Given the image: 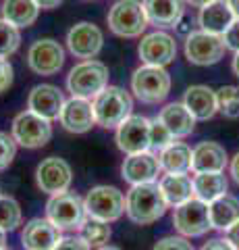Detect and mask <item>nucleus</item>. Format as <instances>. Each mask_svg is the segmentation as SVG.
Masks as SVG:
<instances>
[{"mask_svg": "<svg viewBox=\"0 0 239 250\" xmlns=\"http://www.w3.org/2000/svg\"><path fill=\"white\" fill-rule=\"evenodd\" d=\"M13 65L6 59H0V94L6 92L13 85Z\"/></svg>", "mask_w": 239, "mask_h": 250, "instance_id": "58836bf2", "label": "nucleus"}, {"mask_svg": "<svg viewBox=\"0 0 239 250\" xmlns=\"http://www.w3.org/2000/svg\"><path fill=\"white\" fill-rule=\"evenodd\" d=\"M98 250H121L119 246H109V244H106V246H102V248H98Z\"/></svg>", "mask_w": 239, "mask_h": 250, "instance_id": "09e8293b", "label": "nucleus"}, {"mask_svg": "<svg viewBox=\"0 0 239 250\" xmlns=\"http://www.w3.org/2000/svg\"><path fill=\"white\" fill-rule=\"evenodd\" d=\"M104 46V34L98 25L90 21H81L69 29L67 34V48L75 59L92 61L96 59Z\"/></svg>", "mask_w": 239, "mask_h": 250, "instance_id": "ddd939ff", "label": "nucleus"}, {"mask_svg": "<svg viewBox=\"0 0 239 250\" xmlns=\"http://www.w3.org/2000/svg\"><path fill=\"white\" fill-rule=\"evenodd\" d=\"M58 123L69 134H88L96 125V115H94L92 100L71 96L58 115Z\"/></svg>", "mask_w": 239, "mask_h": 250, "instance_id": "f3484780", "label": "nucleus"}, {"mask_svg": "<svg viewBox=\"0 0 239 250\" xmlns=\"http://www.w3.org/2000/svg\"><path fill=\"white\" fill-rule=\"evenodd\" d=\"M65 65V48L52 38L36 40L27 50V67L36 75H56Z\"/></svg>", "mask_w": 239, "mask_h": 250, "instance_id": "f8f14e48", "label": "nucleus"}, {"mask_svg": "<svg viewBox=\"0 0 239 250\" xmlns=\"http://www.w3.org/2000/svg\"><path fill=\"white\" fill-rule=\"evenodd\" d=\"M117 146L121 152L135 154L150 150V119L142 115H131L117 127Z\"/></svg>", "mask_w": 239, "mask_h": 250, "instance_id": "4468645a", "label": "nucleus"}, {"mask_svg": "<svg viewBox=\"0 0 239 250\" xmlns=\"http://www.w3.org/2000/svg\"><path fill=\"white\" fill-rule=\"evenodd\" d=\"M11 136L15 138L17 146L34 150V148H42L50 142L52 125L48 119H44L40 115H36L32 111H23L13 119Z\"/></svg>", "mask_w": 239, "mask_h": 250, "instance_id": "6e6552de", "label": "nucleus"}, {"mask_svg": "<svg viewBox=\"0 0 239 250\" xmlns=\"http://www.w3.org/2000/svg\"><path fill=\"white\" fill-rule=\"evenodd\" d=\"M109 88V67L100 61H81L67 75V90L75 98L94 100Z\"/></svg>", "mask_w": 239, "mask_h": 250, "instance_id": "f03ea898", "label": "nucleus"}, {"mask_svg": "<svg viewBox=\"0 0 239 250\" xmlns=\"http://www.w3.org/2000/svg\"><path fill=\"white\" fill-rule=\"evenodd\" d=\"M229 173H231V177H233V182L239 184V152L229 163Z\"/></svg>", "mask_w": 239, "mask_h": 250, "instance_id": "79ce46f5", "label": "nucleus"}, {"mask_svg": "<svg viewBox=\"0 0 239 250\" xmlns=\"http://www.w3.org/2000/svg\"><path fill=\"white\" fill-rule=\"evenodd\" d=\"M152 250H196V248L183 236H165L154 244Z\"/></svg>", "mask_w": 239, "mask_h": 250, "instance_id": "c9c22d12", "label": "nucleus"}, {"mask_svg": "<svg viewBox=\"0 0 239 250\" xmlns=\"http://www.w3.org/2000/svg\"><path fill=\"white\" fill-rule=\"evenodd\" d=\"M227 4H229V9L233 11L235 19H239V0H227Z\"/></svg>", "mask_w": 239, "mask_h": 250, "instance_id": "a18cd8bd", "label": "nucleus"}, {"mask_svg": "<svg viewBox=\"0 0 239 250\" xmlns=\"http://www.w3.org/2000/svg\"><path fill=\"white\" fill-rule=\"evenodd\" d=\"M166 198L156 182L131 186L125 196V213L135 225H150L166 213Z\"/></svg>", "mask_w": 239, "mask_h": 250, "instance_id": "f257e3e1", "label": "nucleus"}, {"mask_svg": "<svg viewBox=\"0 0 239 250\" xmlns=\"http://www.w3.org/2000/svg\"><path fill=\"white\" fill-rule=\"evenodd\" d=\"M229 165L227 150L219 142H200L194 148L191 171L194 173H210V171H225Z\"/></svg>", "mask_w": 239, "mask_h": 250, "instance_id": "4be33fe9", "label": "nucleus"}, {"mask_svg": "<svg viewBox=\"0 0 239 250\" xmlns=\"http://www.w3.org/2000/svg\"><path fill=\"white\" fill-rule=\"evenodd\" d=\"M233 21H235V15L229 9L227 0H214V2L202 6L198 15L200 27L208 31V34H217V36L225 34Z\"/></svg>", "mask_w": 239, "mask_h": 250, "instance_id": "5701e85b", "label": "nucleus"}, {"mask_svg": "<svg viewBox=\"0 0 239 250\" xmlns=\"http://www.w3.org/2000/svg\"><path fill=\"white\" fill-rule=\"evenodd\" d=\"M160 171L163 169H160L158 156L152 150H146V152L127 154V159L123 161V165H121V177L125 179L129 186L150 184V182H156Z\"/></svg>", "mask_w": 239, "mask_h": 250, "instance_id": "dca6fc26", "label": "nucleus"}, {"mask_svg": "<svg viewBox=\"0 0 239 250\" xmlns=\"http://www.w3.org/2000/svg\"><path fill=\"white\" fill-rule=\"evenodd\" d=\"M185 2L191 4V6H198V9H202V6H206V4L214 2V0H185Z\"/></svg>", "mask_w": 239, "mask_h": 250, "instance_id": "c03bdc74", "label": "nucleus"}, {"mask_svg": "<svg viewBox=\"0 0 239 250\" xmlns=\"http://www.w3.org/2000/svg\"><path fill=\"white\" fill-rule=\"evenodd\" d=\"M200 250H235L233 246L229 244L227 240H221V238H214V240H208L206 244L200 248Z\"/></svg>", "mask_w": 239, "mask_h": 250, "instance_id": "ea45409f", "label": "nucleus"}, {"mask_svg": "<svg viewBox=\"0 0 239 250\" xmlns=\"http://www.w3.org/2000/svg\"><path fill=\"white\" fill-rule=\"evenodd\" d=\"M173 225L183 238H200L212 229L210 225V210L208 202L200 198H191L183 205L175 207Z\"/></svg>", "mask_w": 239, "mask_h": 250, "instance_id": "1a4fd4ad", "label": "nucleus"}, {"mask_svg": "<svg viewBox=\"0 0 239 250\" xmlns=\"http://www.w3.org/2000/svg\"><path fill=\"white\" fill-rule=\"evenodd\" d=\"M109 27L119 38H140L150 25L144 2L140 0H117L106 15Z\"/></svg>", "mask_w": 239, "mask_h": 250, "instance_id": "39448f33", "label": "nucleus"}, {"mask_svg": "<svg viewBox=\"0 0 239 250\" xmlns=\"http://www.w3.org/2000/svg\"><path fill=\"white\" fill-rule=\"evenodd\" d=\"M217 103H219V111L225 117H229V119L239 117V88L237 85H222V88H219Z\"/></svg>", "mask_w": 239, "mask_h": 250, "instance_id": "473e14b6", "label": "nucleus"}, {"mask_svg": "<svg viewBox=\"0 0 239 250\" xmlns=\"http://www.w3.org/2000/svg\"><path fill=\"white\" fill-rule=\"evenodd\" d=\"M55 250H92V248L88 246V242H83L81 236H67L58 240Z\"/></svg>", "mask_w": 239, "mask_h": 250, "instance_id": "e433bc0d", "label": "nucleus"}, {"mask_svg": "<svg viewBox=\"0 0 239 250\" xmlns=\"http://www.w3.org/2000/svg\"><path fill=\"white\" fill-rule=\"evenodd\" d=\"M194 194L196 198L210 205L212 200L229 194V182L222 171H210V173H196L194 175Z\"/></svg>", "mask_w": 239, "mask_h": 250, "instance_id": "a878e982", "label": "nucleus"}, {"mask_svg": "<svg viewBox=\"0 0 239 250\" xmlns=\"http://www.w3.org/2000/svg\"><path fill=\"white\" fill-rule=\"evenodd\" d=\"M225 240H227L235 250H239V221L233 223V225H231V228L225 231Z\"/></svg>", "mask_w": 239, "mask_h": 250, "instance_id": "a19ab883", "label": "nucleus"}, {"mask_svg": "<svg viewBox=\"0 0 239 250\" xmlns=\"http://www.w3.org/2000/svg\"><path fill=\"white\" fill-rule=\"evenodd\" d=\"M225 52H227V46L222 36L208 34L204 29L191 31L187 40H185V59L191 65H198V67L217 65L225 57Z\"/></svg>", "mask_w": 239, "mask_h": 250, "instance_id": "9d476101", "label": "nucleus"}, {"mask_svg": "<svg viewBox=\"0 0 239 250\" xmlns=\"http://www.w3.org/2000/svg\"><path fill=\"white\" fill-rule=\"evenodd\" d=\"M137 52H140V59L144 65L166 67L177 57V42L171 34H166L163 29H156L142 38L140 46H137Z\"/></svg>", "mask_w": 239, "mask_h": 250, "instance_id": "2eb2a0df", "label": "nucleus"}, {"mask_svg": "<svg viewBox=\"0 0 239 250\" xmlns=\"http://www.w3.org/2000/svg\"><path fill=\"white\" fill-rule=\"evenodd\" d=\"M6 248V231L0 229V250Z\"/></svg>", "mask_w": 239, "mask_h": 250, "instance_id": "de8ad7c7", "label": "nucleus"}, {"mask_svg": "<svg viewBox=\"0 0 239 250\" xmlns=\"http://www.w3.org/2000/svg\"><path fill=\"white\" fill-rule=\"evenodd\" d=\"M79 236L83 238V242H88L90 248H102V246L109 244L112 231H110V225L106 221H98V219L88 217L86 223H83L81 229H79Z\"/></svg>", "mask_w": 239, "mask_h": 250, "instance_id": "c756f323", "label": "nucleus"}, {"mask_svg": "<svg viewBox=\"0 0 239 250\" xmlns=\"http://www.w3.org/2000/svg\"><path fill=\"white\" fill-rule=\"evenodd\" d=\"M191 159H194V150L183 142H173L163 152H158L160 169L165 173H189Z\"/></svg>", "mask_w": 239, "mask_h": 250, "instance_id": "cd10ccee", "label": "nucleus"}, {"mask_svg": "<svg viewBox=\"0 0 239 250\" xmlns=\"http://www.w3.org/2000/svg\"><path fill=\"white\" fill-rule=\"evenodd\" d=\"M86 213L98 221H119L125 215V194L114 186H96L83 198Z\"/></svg>", "mask_w": 239, "mask_h": 250, "instance_id": "0eeeda50", "label": "nucleus"}, {"mask_svg": "<svg viewBox=\"0 0 239 250\" xmlns=\"http://www.w3.org/2000/svg\"><path fill=\"white\" fill-rule=\"evenodd\" d=\"M94 104V115H96V125L104 129H117L119 125L131 117L133 111V98L127 90L119 88V85H109L104 92L92 100Z\"/></svg>", "mask_w": 239, "mask_h": 250, "instance_id": "7ed1b4c3", "label": "nucleus"}, {"mask_svg": "<svg viewBox=\"0 0 239 250\" xmlns=\"http://www.w3.org/2000/svg\"><path fill=\"white\" fill-rule=\"evenodd\" d=\"M21 46V31L6 19L0 17V59H9Z\"/></svg>", "mask_w": 239, "mask_h": 250, "instance_id": "2f4dec72", "label": "nucleus"}, {"mask_svg": "<svg viewBox=\"0 0 239 250\" xmlns=\"http://www.w3.org/2000/svg\"><path fill=\"white\" fill-rule=\"evenodd\" d=\"M175 142V136L168 131V127L158 119L154 117L150 119V150L156 154V152H163L166 146H171Z\"/></svg>", "mask_w": 239, "mask_h": 250, "instance_id": "72a5a7b5", "label": "nucleus"}, {"mask_svg": "<svg viewBox=\"0 0 239 250\" xmlns=\"http://www.w3.org/2000/svg\"><path fill=\"white\" fill-rule=\"evenodd\" d=\"M131 92L144 104H158L171 92V73L165 67L142 65L131 75Z\"/></svg>", "mask_w": 239, "mask_h": 250, "instance_id": "20e7f679", "label": "nucleus"}, {"mask_svg": "<svg viewBox=\"0 0 239 250\" xmlns=\"http://www.w3.org/2000/svg\"><path fill=\"white\" fill-rule=\"evenodd\" d=\"M222 40H225L227 50H233V52L239 50V19H235L229 25V29L222 34Z\"/></svg>", "mask_w": 239, "mask_h": 250, "instance_id": "4c0bfd02", "label": "nucleus"}, {"mask_svg": "<svg viewBox=\"0 0 239 250\" xmlns=\"http://www.w3.org/2000/svg\"><path fill=\"white\" fill-rule=\"evenodd\" d=\"M23 225V210L21 205L13 196L0 194V229L2 231H15Z\"/></svg>", "mask_w": 239, "mask_h": 250, "instance_id": "7c9ffc66", "label": "nucleus"}, {"mask_svg": "<svg viewBox=\"0 0 239 250\" xmlns=\"http://www.w3.org/2000/svg\"><path fill=\"white\" fill-rule=\"evenodd\" d=\"M60 240V229L48 217H36L23 225L21 246L25 250H55Z\"/></svg>", "mask_w": 239, "mask_h": 250, "instance_id": "a211bd4d", "label": "nucleus"}, {"mask_svg": "<svg viewBox=\"0 0 239 250\" xmlns=\"http://www.w3.org/2000/svg\"><path fill=\"white\" fill-rule=\"evenodd\" d=\"M15 154H17V142H15V138L11 134H6V131H0V171L9 169Z\"/></svg>", "mask_w": 239, "mask_h": 250, "instance_id": "f704fd0d", "label": "nucleus"}, {"mask_svg": "<svg viewBox=\"0 0 239 250\" xmlns=\"http://www.w3.org/2000/svg\"><path fill=\"white\" fill-rule=\"evenodd\" d=\"M2 250H13V248H2Z\"/></svg>", "mask_w": 239, "mask_h": 250, "instance_id": "8fccbe9b", "label": "nucleus"}, {"mask_svg": "<svg viewBox=\"0 0 239 250\" xmlns=\"http://www.w3.org/2000/svg\"><path fill=\"white\" fill-rule=\"evenodd\" d=\"M158 186L165 194L168 207H179L196 196L194 177H189L187 173H166L165 177H160Z\"/></svg>", "mask_w": 239, "mask_h": 250, "instance_id": "393cba45", "label": "nucleus"}, {"mask_svg": "<svg viewBox=\"0 0 239 250\" xmlns=\"http://www.w3.org/2000/svg\"><path fill=\"white\" fill-rule=\"evenodd\" d=\"M36 184L50 196L69 192L73 184V169L60 156H46L36 169Z\"/></svg>", "mask_w": 239, "mask_h": 250, "instance_id": "9b49d317", "label": "nucleus"}, {"mask_svg": "<svg viewBox=\"0 0 239 250\" xmlns=\"http://www.w3.org/2000/svg\"><path fill=\"white\" fill-rule=\"evenodd\" d=\"M208 210H210L212 229L227 231L231 225L239 221V198L231 196V194H225V196L212 200L210 205H208Z\"/></svg>", "mask_w": 239, "mask_h": 250, "instance_id": "bb28decb", "label": "nucleus"}, {"mask_svg": "<svg viewBox=\"0 0 239 250\" xmlns=\"http://www.w3.org/2000/svg\"><path fill=\"white\" fill-rule=\"evenodd\" d=\"M231 69H233V73L239 77V50L235 52V57H233V62H231Z\"/></svg>", "mask_w": 239, "mask_h": 250, "instance_id": "49530a36", "label": "nucleus"}, {"mask_svg": "<svg viewBox=\"0 0 239 250\" xmlns=\"http://www.w3.org/2000/svg\"><path fill=\"white\" fill-rule=\"evenodd\" d=\"M183 104L196 117V121H208L219 113L217 90L208 88V85H191L185 90Z\"/></svg>", "mask_w": 239, "mask_h": 250, "instance_id": "412c9836", "label": "nucleus"}, {"mask_svg": "<svg viewBox=\"0 0 239 250\" xmlns=\"http://www.w3.org/2000/svg\"><path fill=\"white\" fill-rule=\"evenodd\" d=\"M46 217L60 231H75V229H81V225L86 223L88 213L79 194L63 192V194L50 196V200L46 202Z\"/></svg>", "mask_w": 239, "mask_h": 250, "instance_id": "423d86ee", "label": "nucleus"}, {"mask_svg": "<svg viewBox=\"0 0 239 250\" xmlns=\"http://www.w3.org/2000/svg\"><path fill=\"white\" fill-rule=\"evenodd\" d=\"M158 119L166 125L168 131L175 136V140L187 138L196 129V117L187 111V106L183 103H171L165 108H160Z\"/></svg>", "mask_w": 239, "mask_h": 250, "instance_id": "b1692460", "label": "nucleus"}, {"mask_svg": "<svg viewBox=\"0 0 239 250\" xmlns=\"http://www.w3.org/2000/svg\"><path fill=\"white\" fill-rule=\"evenodd\" d=\"M0 13H2V19L21 29V27H32L37 21L40 6L34 0H2Z\"/></svg>", "mask_w": 239, "mask_h": 250, "instance_id": "c85d7f7f", "label": "nucleus"}, {"mask_svg": "<svg viewBox=\"0 0 239 250\" xmlns=\"http://www.w3.org/2000/svg\"><path fill=\"white\" fill-rule=\"evenodd\" d=\"M65 96L56 85L52 83H40V85H34L32 92L27 96V111H32L36 115L44 117L48 121H55L58 119L60 111L65 106Z\"/></svg>", "mask_w": 239, "mask_h": 250, "instance_id": "6ab92c4d", "label": "nucleus"}, {"mask_svg": "<svg viewBox=\"0 0 239 250\" xmlns=\"http://www.w3.org/2000/svg\"><path fill=\"white\" fill-rule=\"evenodd\" d=\"M34 2L40 6L42 11H52V9H56V6L63 2V0H34Z\"/></svg>", "mask_w": 239, "mask_h": 250, "instance_id": "37998d69", "label": "nucleus"}, {"mask_svg": "<svg viewBox=\"0 0 239 250\" xmlns=\"http://www.w3.org/2000/svg\"><path fill=\"white\" fill-rule=\"evenodd\" d=\"M144 9L148 23L158 29L177 27L185 15L183 0H144Z\"/></svg>", "mask_w": 239, "mask_h": 250, "instance_id": "aec40b11", "label": "nucleus"}]
</instances>
